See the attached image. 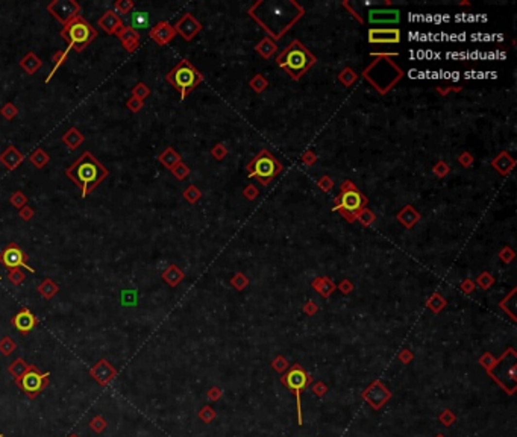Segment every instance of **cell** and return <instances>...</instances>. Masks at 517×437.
<instances>
[{
    "label": "cell",
    "instance_id": "2e32d148",
    "mask_svg": "<svg viewBox=\"0 0 517 437\" xmlns=\"http://www.w3.org/2000/svg\"><path fill=\"white\" fill-rule=\"evenodd\" d=\"M99 26L109 35H117V32L124 26V24L114 11H106L105 14L99 18Z\"/></svg>",
    "mask_w": 517,
    "mask_h": 437
},
{
    "label": "cell",
    "instance_id": "5b68a950",
    "mask_svg": "<svg viewBox=\"0 0 517 437\" xmlns=\"http://www.w3.org/2000/svg\"><path fill=\"white\" fill-rule=\"evenodd\" d=\"M50 383V373L41 372L36 366L29 365V369L16 380V384L26 393L31 399L38 396Z\"/></svg>",
    "mask_w": 517,
    "mask_h": 437
},
{
    "label": "cell",
    "instance_id": "f6af8a7d",
    "mask_svg": "<svg viewBox=\"0 0 517 437\" xmlns=\"http://www.w3.org/2000/svg\"><path fill=\"white\" fill-rule=\"evenodd\" d=\"M223 392L220 387H211V389L208 390V399L209 401H219V399L222 398Z\"/></svg>",
    "mask_w": 517,
    "mask_h": 437
},
{
    "label": "cell",
    "instance_id": "d6a6232c",
    "mask_svg": "<svg viewBox=\"0 0 517 437\" xmlns=\"http://www.w3.org/2000/svg\"><path fill=\"white\" fill-rule=\"evenodd\" d=\"M9 202H11L12 207H16V208L20 210V208H23L24 205H28V196L24 194L21 190H18V192H16L14 194L9 197Z\"/></svg>",
    "mask_w": 517,
    "mask_h": 437
},
{
    "label": "cell",
    "instance_id": "d4e9b609",
    "mask_svg": "<svg viewBox=\"0 0 517 437\" xmlns=\"http://www.w3.org/2000/svg\"><path fill=\"white\" fill-rule=\"evenodd\" d=\"M38 292H40V295H41L44 299H52V297H55V296L58 295L59 287H58V284H56L53 280L46 278V280L38 285Z\"/></svg>",
    "mask_w": 517,
    "mask_h": 437
},
{
    "label": "cell",
    "instance_id": "ab89813d",
    "mask_svg": "<svg viewBox=\"0 0 517 437\" xmlns=\"http://www.w3.org/2000/svg\"><path fill=\"white\" fill-rule=\"evenodd\" d=\"M455 419H457L455 415H453L450 410H443V411L440 413V416H438V420L443 423L445 427H450L452 423L455 422Z\"/></svg>",
    "mask_w": 517,
    "mask_h": 437
},
{
    "label": "cell",
    "instance_id": "52a82bcc",
    "mask_svg": "<svg viewBox=\"0 0 517 437\" xmlns=\"http://www.w3.org/2000/svg\"><path fill=\"white\" fill-rule=\"evenodd\" d=\"M281 64L293 74H300L302 71H305L308 69V66L312 64V58L307 53V51L300 44H293L282 55Z\"/></svg>",
    "mask_w": 517,
    "mask_h": 437
},
{
    "label": "cell",
    "instance_id": "d6986e66",
    "mask_svg": "<svg viewBox=\"0 0 517 437\" xmlns=\"http://www.w3.org/2000/svg\"><path fill=\"white\" fill-rule=\"evenodd\" d=\"M369 40L372 43H397L399 41V31L396 29H375L369 32Z\"/></svg>",
    "mask_w": 517,
    "mask_h": 437
},
{
    "label": "cell",
    "instance_id": "44dd1931",
    "mask_svg": "<svg viewBox=\"0 0 517 437\" xmlns=\"http://www.w3.org/2000/svg\"><path fill=\"white\" fill-rule=\"evenodd\" d=\"M62 141H64V144L70 149V151H74V149H78L84 143V135L78 128H70L64 135H62Z\"/></svg>",
    "mask_w": 517,
    "mask_h": 437
},
{
    "label": "cell",
    "instance_id": "8992f818",
    "mask_svg": "<svg viewBox=\"0 0 517 437\" xmlns=\"http://www.w3.org/2000/svg\"><path fill=\"white\" fill-rule=\"evenodd\" d=\"M508 351L502 355L503 365H500V360H496L495 366L491 367V370H488V375L493 378L503 390H505L508 395H513L516 392V385H517V377H516V357L511 358V361L508 363Z\"/></svg>",
    "mask_w": 517,
    "mask_h": 437
},
{
    "label": "cell",
    "instance_id": "8fae6325",
    "mask_svg": "<svg viewBox=\"0 0 517 437\" xmlns=\"http://www.w3.org/2000/svg\"><path fill=\"white\" fill-rule=\"evenodd\" d=\"M117 373H119L117 369L112 366L106 358H100L90 369V377H93V380L102 387L109 385L112 380H116Z\"/></svg>",
    "mask_w": 517,
    "mask_h": 437
},
{
    "label": "cell",
    "instance_id": "4316f807",
    "mask_svg": "<svg viewBox=\"0 0 517 437\" xmlns=\"http://www.w3.org/2000/svg\"><path fill=\"white\" fill-rule=\"evenodd\" d=\"M28 369H29V365H28L26 361H24L23 358H17V360H14V361H12V363L8 366V372H9V375H11V377H14V380L20 378V377H21L23 373L26 372Z\"/></svg>",
    "mask_w": 517,
    "mask_h": 437
},
{
    "label": "cell",
    "instance_id": "816d5d0a",
    "mask_svg": "<svg viewBox=\"0 0 517 437\" xmlns=\"http://www.w3.org/2000/svg\"><path fill=\"white\" fill-rule=\"evenodd\" d=\"M2 436H3V434H0V437H2Z\"/></svg>",
    "mask_w": 517,
    "mask_h": 437
},
{
    "label": "cell",
    "instance_id": "4fadbf2b",
    "mask_svg": "<svg viewBox=\"0 0 517 437\" xmlns=\"http://www.w3.org/2000/svg\"><path fill=\"white\" fill-rule=\"evenodd\" d=\"M275 173H276V164L267 154L258 157L255 159V163L252 164V175H255V176H258L264 182H267Z\"/></svg>",
    "mask_w": 517,
    "mask_h": 437
},
{
    "label": "cell",
    "instance_id": "f546056e",
    "mask_svg": "<svg viewBox=\"0 0 517 437\" xmlns=\"http://www.w3.org/2000/svg\"><path fill=\"white\" fill-rule=\"evenodd\" d=\"M159 161H161V163L166 166V167L173 169L176 164H179V155L176 154L173 149L169 147V149H166V152H162V154L159 155Z\"/></svg>",
    "mask_w": 517,
    "mask_h": 437
},
{
    "label": "cell",
    "instance_id": "9c48e42d",
    "mask_svg": "<svg viewBox=\"0 0 517 437\" xmlns=\"http://www.w3.org/2000/svg\"><path fill=\"white\" fill-rule=\"evenodd\" d=\"M28 255L21 251V247L17 243H9L2 252H0V263H2L8 270L24 267L31 273H35V269L26 264Z\"/></svg>",
    "mask_w": 517,
    "mask_h": 437
},
{
    "label": "cell",
    "instance_id": "ffe728a7",
    "mask_svg": "<svg viewBox=\"0 0 517 437\" xmlns=\"http://www.w3.org/2000/svg\"><path fill=\"white\" fill-rule=\"evenodd\" d=\"M41 66H43V61L36 56L34 52H29L28 55H24L20 59V67L28 74H35L36 71L41 69Z\"/></svg>",
    "mask_w": 517,
    "mask_h": 437
},
{
    "label": "cell",
    "instance_id": "db71d44e",
    "mask_svg": "<svg viewBox=\"0 0 517 437\" xmlns=\"http://www.w3.org/2000/svg\"><path fill=\"white\" fill-rule=\"evenodd\" d=\"M2 437H5V436H2Z\"/></svg>",
    "mask_w": 517,
    "mask_h": 437
},
{
    "label": "cell",
    "instance_id": "7402d4cb",
    "mask_svg": "<svg viewBox=\"0 0 517 437\" xmlns=\"http://www.w3.org/2000/svg\"><path fill=\"white\" fill-rule=\"evenodd\" d=\"M361 204H362L361 197L355 192H347L342 196V199H340V205L347 211H357L361 207Z\"/></svg>",
    "mask_w": 517,
    "mask_h": 437
},
{
    "label": "cell",
    "instance_id": "ac0fdd59",
    "mask_svg": "<svg viewBox=\"0 0 517 437\" xmlns=\"http://www.w3.org/2000/svg\"><path fill=\"white\" fill-rule=\"evenodd\" d=\"M176 31H178L185 40H191L193 35L199 31V23L190 14H187L178 24H176Z\"/></svg>",
    "mask_w": 517,
    "mask_h": 437
},
{
    "label": "cell",
    "instance_id": "f1b7e54d",
    "mask_svg": "<svg viewBox=\"0 0 517 437\" xmlns=\"http://www.w3.org/2000/svg\"><path fill=\"white\" fill-rule=\"evenodd\" d=\"M29 159H31V163L36 167V169H43V167H46L47 166V163H49V155L43 151V149L41 147H38V149H35V151L32 152V155L29 157Z\"/></svg>",
    "mask_w": 517,
    "mask_h": 437
},
{
    "label": "cell",
    "instance_id": "7c38bea8",
    "mask_svg": "<svg viewBox=\"0 0 517 437\" xmlns=\"http://www.w3.org/2000/svg\"><path fill=\"white\" fill-rule=\"evenodd\" d=\"M11 323L17 328V331L23 335H28L38 323V319L29 308H21L18 313L11 319Z\"/></svg>",
    "mask_w": 517,
    "mask_h": 437
},
{
    "label": "cell",
    "instance_id": "484cf974",
    "mask_svg": "<svg viewBox=\"0 0 517 437\" xmlns=\"http://www.w3.org/2000/svg\"><path fill=\"white\" fill-rule=\"evenodd\" d=\"M370 20L373 21H397L399 12L397 11H370L369 14Z\"/></svg>",
    "mask_w": 517,
    "mask_h": 437
},
{
    "label": "cell",
    "instance_id": "f907efd6",
    "mask_svg": "<svg viewBox=\"0 0 517 437\" xmlns=\"http://www.w3.org/2000/svg\"><path fill=\"white\" fill-rule=\"evenodd\" d=\"M435 437H446V436H443V434H438V436H435Z\"/></svg>",
    "mask_w": 517,
    "mask_h": 437
},
{
    "label": "cell",
    "instance_id": "74e56055",
    "mask_svg": "<svg viewBox=\"0 0 517 437\" xmlns=\"http://www.w3.org/2000/svg\"><path fill=\"white\" fill-rule=\"evenodd\" d=\"M216 411H214L209 405H205L204 408H202L200 411H199V418L202 419V420H204L205 423H209V422H212L214 419H216Z\"/></svg>",
    "mask_w": 517,
    "mask_h": 437
},
{
    "label": "cell",
    "instance_id": "5bb4252c",
    "mask_svg": "<svg viewBox=\"0 0 517 437\" xmlns=\"http://www.w3.org/2000/svg\"><path fill=\"white\" fill-rule=\"evenodd\" d=\"M117 38L120 40L121 46L128 51L129 53L135 52L138 47H140V43H141V36L140 34H138V31H134L132 28L129 26H124L117 32Z\"/></svg>",
    "mask_w": 517,
    "mask_h": 437
},
{
    "label": "cell",
    "instance_id": "7bdbcfd3",
    "mask_svg": "<svg viewBox=\"0 0 517 437\" xmlns=\"http://www.w3.org/2000/svg\"><path fill=\"white\" fill-rule=\"evenodd\" d=\"M272 367L275 369V370H278V372H284L287 367H288V363H287V360L285 358H282V357H278V358H276V360H273V363H272Z\"/></svg>",
    "mask_w": 517,
    "mask_h": 437
},
{
    "label": "cell",
    "instance_id": "1f68e13d",
    "mask_svg": "<svg viewBox=\"0 0 517 437\" xmlns=\"http://www.w3.org/2000/svg\"><path fill=\"white\" fill-rule=\"evenodd\" d=\"M120 297H121V305L124 307H135L138 302L137 290H123Z\"/></svg>",
    "mask_w": 517,
    "mask_h": 437
},
{
    "label": "cell",
    "instance_id": "7dc6e473",
    "mask_svg": "<svg viewBox=\"0 0 517 437\" xmlns=\"http://www.w3.org/2000/svg\"><path fill=\"white\" fill-rule=\"evenodd\" d=\"M172 172H173L179 179H182L184 176H187V175H188V169H187L184 164H176V166L172 169Z\"/></svg>",
    "mask_w": 517,
    "mask_h": 437
},
{
    "label": "cell",
    "instance_id": "30bf717a",
    "mask_svg": "<svg viewBox=\"0 0 517 437\" xmlns=\"http://www.w3.org/2000/svg\"><path fill=\"white\" fill-rule=\"evenodd\" d=\"M364 401L367 402L373 410H379L387 401L392 398V392L387 389V385L381 383L379 380L373 381L367 389L362 392Z\"/></svg>",
    "mask_w": 517,
    "mask_h": 437
},
{
    "label": "cell",
    "instance_id": "603a6c76",
    "mask_svg": "<svg viewBox=\"0 0 517 437\" xmlns=\"http://www.w3.org/2000/svg\"><path fill=\"white\" fill-rule=\"evenodd\" d=\"M149 23H150V18H149V14L146 11H134L129 28H132L134 31L146 29V28H149Z\"/></svg>",
    "mask_w": 517,
    "mask_h": 437
},
{
    "label": "cell",
    "instance_id": "83f0119b",
    "mask_svg": "<svg viewBox=\"0 0 517 437\" xmlns=\"http://www.w3.org/2000/svg\"><path fill=\"white\" fill-rule=\"evenodd\" d=\"M69 52H70V51H67V49H64V51H58V52H55V53H53V58H52V61H53V67H52V71L49 73V76L46 78V82H49L50 79H52V78H53V74L58 71V69H59L62 64H64L66 61H67Z\"/></svg>",
    "mask_w": 517,
    "mask_h": 437
},
{
    "label": "cell",
    "instance_id": "8d00e7d4",
    "mask_svg": "<svg viewBox=\"0 0 517 437\" xmlns=\"http://www.w3.org/2000/svg\"><path fill=\"white\" fill-rule=\"evenodd\" d=\"M132 8H134V2H131V0H117L112 11H114L116 14H126V12H129Z\"/></svg>",
    "mask_w": 517,
    "mask_h": 437
},
{
    "label": "cell",
    "instance_id": "e0dca14e",
    "mask_svg": "<svg viewBox=\"0 0 517 437\" xmlns=\"http://www.w3.org/2000/svg\"><path fill=\"white\" fill-rule=\"evenodd\" d=\"M0 163H2L8 170H16L23 163V155L16 146H8L0 155Z\"/></svg>",
    "mask_w": 517,
    "mask_h": 437
},
{
    "label": "cell",
    "instance_id": "277c9868",
    "mask_svg": "<svg viewBox=\"0 0 517 437\" xmlns=\"http://www.w3.org/2000/svg\"><path fill=\"white\" fill-rule=\"evenodd\" d=\"M312 381V377H310L305 372V369L300 365H294L287 375L281 377V383L287 387L290 392H293L296 396L297 402V422L299 425H304V419H302V405H300V395L305 390V387L310 385Z\"/></svg>",
    "mask_w": 517,
    "mask_h": 437
},
{
    "label": "cell",
    "instance_id": "b9f144b4",
    "mask_svg": "<svg viewBox=\"0 0 517 437\" xmlns=\"http://www.w3.org/2000/svg\"><path fill=\"white\" fill-rule=\"evenodd\" d=\"M18 216L23 219V220H31L34 216H35V210L32 208V207H29V205H24L23 208H20V211H18Z\"/></svg>",
    "mask_w": 517,
    "mask_h": 437
},
{
    "label": "cell",
    "instance_id": "836d02e7",
    "mask_svg": "<svg viewBox=\"0 0 517 437\" xmlns=\"http://www.w3.org/2000/svg\"><path fill=\"white\" fill-rule=\"evenodd\" d=\"M149 94H150V90L144 82H138L132 88V97L140 99V101H144Z\"/></svg>",
    "mask_w": 517,
    "mask_h": 437
},
{
    "label": "cell",
    "instance_id": "4dcf8cb0",
    "mask_svg": "<svg viewBox=\"0 0 517 437\" xmlns=\"http://www.w3.org/2000/svg\"><path fill=\"white\" fill-rule=\"evenodd\" d=\"M17 349V343L11 339L9 335H5L2 340H0V352H2L5 357L11 355Z\"/></svg>",
    "mask_w": 517,
    "mask_h": 437
},
{
    "label": "cell",
    "instance_id": "681fc988",
    "mask_svg": "<svg viewBox=\"0 0 517 437\" xmlns=\"http://www.w3.org/2000/svg\"><path fill=\"white\" fill-rule=\"evenodd\" d=\"M69 437H79V436H78V434H70Z\"/></svg>",
    "mask_w": 517,
    "mask_h": 437
},
{
    "label": "cell",
    "instance_id": "7a4b0ae2",
    "mask_svg": "<svg viewBox=\"0 0 517 437\" xmlns=\"http://www.w3.org/2000/svg\"><path fill=\"white\" fill-rule=\"evenodd\" d=\"M61 36L67 41V51L82 52L97 36V31L84 17H76L69 21L61 31Z\"/></svg>",
    "mask_w": 517,
    "mask_h": 437
},
{
    "label": "cell",
    "instance_id": "9a60e30c",
    "mask_svg": "<svg viewBox=\"0 0 517 437\" xmlns=\"http://www.w3.org/2000/svg\"><path fill=\"white\" fill-rule=\"evenodd\" d=\"M149 35L155 43L162 46V44H167L174 36V29L170 26L167 21H159L158 24H155V26L149 31Z\"/></svg>",
    "mask_w": 517,
    "mask_h": 437
},
{
    "label": "cell",
    "instance_id": "e575fe53",
    "mask_svg": "<svg viewBox=\"0 0 517 437\" xmlns=\"http://www.w3.org/2000/svg\"><path fill=\"white\" fill-rule=\"evenodd\" d=\"M108 427V423H106V420H105V418L102 416V415H99V416H96V418H93L91 420H90V428L94 431V433H103L105 431V428Z\"/></svg>",
    "mask_w": 517,
    "mask_h": 437
},
{
    "label": "cell",
    "instance_id": "cb8c5ba5",
    "mask_svg": "<svg viewBox=\"0 0 517 437\" xmlns=\"http://www.w3.org/2000/svg\"><path fill=\"white\" fill-rule=\"evenodd\" d=\"M162 280L166 281L169 285L176 287V285H178V284L184 280V273L179 270L178 266H170V267H167L166 270H164Z\"/></svg>",
    "mask_w": 517,
    "mask_h": 437
},
{
    "label": "cell",
    "instance_id": "3957f363",
    "mask_svg": "<svg viewBox=\"0 0 517 437\" xmlns=\"http://www.w3.org/2000/svg\"><path fill=\"white\" fill-rule=\"evenodd\" d=\"M167 81L181 93V96L184 99L187 96V93L191 91L202 81V74L190 64V62L184 59L167 74Z\"/></svg>",
    "mask_w": 517,
    "mask_h": 437
},
{
    "label": "cell",
    "instance_id": "ba28073f",
    "mask_svg": "<svg viewBox=\"0 0 517 437\" xmlns=\"http://www.w3.org/2000/svg\"><path fill=\"white\" fill-rule=\"evenodd\" d=\"M47 12L66 26L69 21L81 16V5L74 0H55L47 5Z\"/></svg>",
    "mask_w": 517,
    "mask_h": 437
},
{
    "label": "cell",
    "instance_id": "f35d334b",
    "mask_svg": "<svg viewBox=\"0 0 517 437\" xmlns=\"http://www.w3.org/2000/svg\"><path fill=\"white\" fill-rule=\"evenodd\" d=\"M8 280H9L11 284L20 285L24 281V273L20 269H12V270L8 272Z\"/></svg>",
    "mask_w": 517,
    "mask_h": 437
},
{
    "label": "cell",
    "instance_id": "ee69618b",
    "mask_svg": "<svg viewBox=\"0 0 517 437\" xmlns=\"http://www.w3.org/2000/svg\"><path fill=\"white\" fill-rule=\"evenodd\" d=\"M479 363H481L485 369H487V372L488 370H491V367H493L495 366V363H496V360L493 358V357H491L490 354H485L481 360H479Z\"/></svg>",
    "mask_w": 517,
    "mask_h": 437
},
{
    "label": "cell",
    "instance_id": "f5cc1de1",
    "mask_svg": "<svg viewBox=\"0 0 517 437\" xmlns=\"http://www.w3.org/2000/svg\"><path fill=\"white\" fill-rule=\"evenodd\" d=\"M0 280H2V277H0Z\"/></svg>",
    "mask_w": 517,
    "mask_h": 437
},
{
    "label": "cell",
    "instance_id": "60d3db41",
    "mask_svg": "<svg viewBox=\"0 0 517 437\" xmlns=\"http://www.w3.org/2000/svg\"><path fill=\"white\" fill-rule=\"evenodd\" d=\"M126 106H128V109H131L132 112H140L141 108H143V101H140V99H135V97H131L126 101Z\"/></svg>",
    "mask_w": 517,
    "mask_h": 437
},
{
    "label": "cell",
    "instance_id": "d590c367",
    "mask_svg": "<svg viewBox=\"0 0 517 437\" xmlns=\"http://www.w3.org/2000/svg\"><path fill=\"white\" fill-rule=\"evenodd\" d=\"M0 114H2L6 120H12V119H14V117L18 114V108H17L14 104L8 102V104H5V105L2 106V109H0Z\"/></svg>",
    "mask_w": 517,
    "mask_h": 437
},
{
    "label": "cell",
    "instance_id": "bcb514c9",
    "mask_svg": "<svg viewBox=\"0 0 517 437\" xmlns=\"http://www.w3.org/2000/svg\"><path fill=\"white\" fill-rule=\"evenodd\" d=\"M312 392L314 393H316L317 396H323V395H326L327 393V385L326 384H323L322 381H319V383H316V384H314L312 385Z\"/></svg>",
    "mask_w": 517,
    "mask_h": 437
},
{
    "label": "cell",
    "instance_id": "6da1fadb",
    "mask_svg": "<svg viewBox=\"0 0 517 437\" xmlns=\"http://www.w3.org/2000/svg\"><path fill=\"white\" fill-rule=\"evenodd\" d=\"M66 175L74 185L79 187L81 196L86 197L108 176L109 170L100 164L91 152L86 151L66 170Z\"/></svg>",
    "mask_w": 517,
    "mask_h": 437
},
{
    "label": "cell",
    "instance_id": "c3c4849f",
    "mask_svg": "<svg viewBox=\"0 0 517 437\" xmlns=\"http://www.w3.org/2000/svg\"><path fill=\"white\" fill-rule=\"evenodd\" d=\"M185 197L188 199V201H196V199L199 197V193L193 189V187H190V189H188L187 192H185Z\"/></svg>",
    "mask_w": 517,
    "mask_h": 437
}]
</instances>
